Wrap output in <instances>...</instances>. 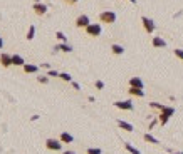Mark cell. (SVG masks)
I'll use <instances>...</instances> for the list:
<instances>
[{
    "label": "cell",
    "instance_id": "32",
    "mask_svg": "<svg viewBox=\"0 0 183 154\" xmlns=\"http://www.w3.org/2000/svg\"><path fill=\"white\" fill-rule=\"evenodd\" d=\"M62 154H76V152H74V151H64Z\"/></svg>",
    "mask_w": 183,
    "mask_h": 154
},
{
    "label": "cell",
    "instance_id": "18",
    "mask_svg": "<svg viewBox=\"0 0 183 154\" xmlns=\"http://www.w3.org/2000/svg\"><path fill=\"white\" fill-rule=\"evenodd\" d=\"M111 50H113L114 55H123V54H124V47L119 45V44H113V45H111Z\"/></svg>",
    "mask_w": 183,
    "mask_h": 154
},
{
    "label": "cell",
    "instance_id": "19",
    "mask_svg": "<svg viewBox=\"0 0 183 154\" xmlns=\"http://www.w3.org/2000/svg\"><path fill=\"white\" fill-rule=\"evenodd\" d=\"M124 149H126L128 152H131V154H141L139 152V149H136L131 142H124Z\"/></svg>",
    "mask_w": 183,
    "mask_h": 154
},
{
    "label": "cell",
    "instance_id": "26",
    "mask_svg": "<svg viewBox=\"0 0 183 154\" xmlns=\"http://www.w3.org/2000/svg\"><path fill=\"white\" fill-rule=\"evenodd\" d=\"M47 75H49V77H59V75H61V72H57V70H54V69H49Z\"/></svg>",
    "mask_w": 183,
    "mask_h": 154
},
{
    "label": "cell",
    "instance_id": "20",
    "mask_svg": "<svg viewBox=\"0 0 183 154\" xmlns=\"http://www.w3.org/2000/svg\"><path fill=\"white\" fill-rule=\"evenodd\" d=\"M34 37H35V25H29V30H27L25 38H27V40H32Z\"/></svg>",
    "mask_w": 183,
    "mask_h": 154
},
{
    "label": "cell",
    "instance_id": "14",
    "mask_svg": "<svg viewBox=\"0 0 183 154\" xmlns=\"http://www.w3.org/2000/svg\"><path fill=\"white\" fill-rule=\"evenodd\" d=\"M57 50H62V52H72V47L67 44V42H61L59 45H56V47H54V52H57Z\"/></svg>",
    "mask_w": 183,
    "mask_h": 154
},
{
    "label": "cell",
    "instance_id": "17",
    "mask_svg": "<svg viewBox=\"0 0 183 154\" xmlns=\"http://www.w3.org/2000/svg\"><path fill=\"white\" fill-rule=\"evenodd\" d=\"M128 92L131 95H136V97H144V90L143 89H138V87H129Z\"/></svg>",
    "mask_w": 183,
    "mask_h": 154
},
{
    "label": "cell",
    "instance_id": "21",
    "mask_svg": "<svg viewBox=\"0 0 183 154\" xmlns=\"http://www.w3.org/2000/svg\"><path fill=\"white\" fill-rule=\"evenodd\" d=\"M144 141H146V142H151V144H160V141H158V139H156L155 136H151L150 132L144 134Z\"/></svg>",
    "mask_w": 183,
    "mask_h": 154
},
{
    "label": "cell",
    "instance_id": "24",
    "mask_svg": "<svg viewBox=\"0 0 183 154\" xmlns=\"http://www.w3.org/2000/svg\"><path fill=\"white\" fill-rule=\"evenodd\" d=\"M103 151H101L99 147H89L88 151H86V154H101Z\"/></svg>",
    "mask_w": 183,
    "mask_h": 154
},
{
    "label": "cell",
    "instance_id": "30",
    "mask_svg": "<svg viewBox=\"0 0 183 154\" xmlns=\"http://www.w3.org/2000/svg\"><path fill=\"white\" fill-rule=\"evenodd\" d=\"M71 84H72V87H74L76 90H81V85H79L78 82H74V80H72V82H71Z\"/></svg>",
    "mask_w": 183,
    "mask_h": 154
},
{
    "label": "cell",
    "instance_id": "11",
    "mask_svg": "<svg viewBox=\"0 0 183 154\" xmlns=\"http://www.w3.org/2000/svg\"><path fill=\"white\" fill-rule=\"evenodd\" d=\"M12 65L24 67V65H25V60H24V57H22V55H19V54H13V55H12Z\"/></svg>",
    "mask_w": 183,
    "mask_h": 154
},
{
    "label": "cell",
    "instance_id": "2",
    "mask_svg": "<svg viewBox=\"0 0 183 154\" xmlns=\"http://www.w3.org/2000/svg\"><path fill=\"white\" fill-rule=\"evenodd\" d=\"M173 114H175V109H173V107H166V105H165V107L161 109L160 119H158V121H160V124H161V126H165V124L168 122V119H170V117H171Z\"/></svg>",
    "mask_w": 183,
    "mask_h": 154
},
{
    "label": "cell",
    "instance_id": "10",
    "mask_svg": "<svg viewBox=\"0 0 183 154\" xmlns=\"http://www.w3.org/2000/svg\"><path fill=\"white\" fill-rule=\"evenodd\" d=\"M0 64H2V67H10L12 65V55L10 54H0Z\"/></svg>",
    "mask_w": 183,
    "mask_h": 154
},
{
    "label": "cell",
    "instance_id": "13",
    "mask_svg": "<svg viewBox=\"0 0 183 154\" xmlns=\"http://www.w3.org/2000/svg\"><path fill=\"white\" fill-rule=\"evenodd\" d=\"M24 72L25 74H35V72H39V65H34V64H25L22 67Z\"/></svg>",
    "mask_w": 183,
    "mask_h": 154
},
{
    "label": "cell",
    "instance_id": "22",
    "mask_svg": "<svg viewBox=\"0 0 183 154\" xmlns=\"http://www.w3.org/2000/svg\"><path fill=\"white\" fill-rule=\"evenodd\" d=\"M59 79H62L64 82H72V77H71V74H67V72H61Z\"/></svg>",
    "mask_w": 183,
    "mask_h": 154
},
{
    "label": "cell",
    "instance_id": "28",
    "mask_svg": "<svg viewBox=\"0 0 183 154\" xmlns=\"http://www.w3.org/2000/svg\"><path fill=\"white\" fill-rule=\"evenodd\" d=\"M173 52H175V55L178 57V59H180V60H183V49H175Z\"/></svg>",
    "mask_w": 183,
    "mask_h": 154
},
{
    "label": "cell",
    "instance_id": "7",
    "mask_svg": "<svg viewBox=\"0 0 183 154\" xmlns=\"http://www.w3.org/2000/svg\"><path fill=\"white\" fill-rule=\"evenodd\" d=\"M91 23V20H89V17L86 15V13H83V15H79L78 18H76V27L78 28H86Z\"/></svg>",
    "mask_w": 183,
    "mask_h": 154
},
{
    "label": "cell",
    "instance_id": "25",
    "mask_svg": "<svg viewBox=\"0 0 183 154\" xmlns=\"http://www.w3.org/2000/svg\"><path fill=\"white\" fill-rule=\"evenodd\" d=\"M37 82L47 84V82H49V75H39V77H37Z\"/></svg>",
    "mask_w": 183,
    "mask_h": 154
},
{
    "label": "cell",
    "instance_id": "6",
    "mask_svg": "<svg viewBox=\"0 0 183 154\" xmlns=\"http://www.w3.org/2000/svg\"><path fill=\"white\" fill-rule=\"evenodd\" d=\"M141 23H143V27H144V30H146V33H153L155 32V22L151 20V18H148V17H141Z\"/></svg>",
    "mask_w": 183,
    "mask_h": 154
},
{
    "label": "cell",
    "instance_id": "9",
    "mask_svg": "<svg viewBox=\"0 0 183 154\" xmlns=\"http://www.w3.org/2000/svg\"><path fill=\"white\" fill-rule=\"evenodd\" d=\"M151 44H153L155 49H163V47H166V40L163 37H153Z\"/></svg>",
    "mask_w": 183,
    "mask_h": 154
},
{
    "label": "cell",
    "instance_id": "16",
    "mask_svg": "<svg viewBox=\"0 0 183 154\" xmlns=\"http://www.w3.org/2000/svg\"><path fill=\"white\" fill-rule=\"evenodd\" d=\"M59 139H61V142H62V144H69V142L74 141L72 134H69V132H62L61 136H59Z\"/></svg>",
    "mask_w": 183,
    "mask_h": 154
},
{
    "label": "cell",
    "instance_id": "1",
    "mask_svg": "<svg viewBox=\"0 0 183 154\" xmlns=\"http://www.w3.org/2000/svg\"><path fill=\"white\" fill-rule=\"evenodd\" d=\"M99 22L101 23H114L116 22V13L113 10H103L99 13Z\"/></svg>",
    "mask_w": 183,
    "mask_h": 154
},
{
    "label": "cell",
    "instance_id": "15",
    "mask_svg": "<svg viewBox=\"0 0 183 154\" xmlns=\"http://www.w3.org/2000/svg\"><path fill=\"white\" fill-rule=\"evenodd\" d=\"M118 126L121 127L123 131H126V132H133V131H134V127L131 126V124H129V122H126V121H121V119H119V121H118Z\"/></svg>",
    "mask_w": 183,
    "mask_h": 154
},
{
    "label": "cell",
    "instance_id": "31",
    "mask_svg": "<svg viewBox=\"0 0 183 154\" xmlns=\"http://www.w3.org/2000/svg\"><path fill=\"white\" fill-rule=\"evenodd\" d=\"M66 3H69V5H74V3H78L79 0H64Z\"/></svg>",
    "mask_w": 183,
    "mask_h": 154
},
{
    "label": "cell",
    "instance_id": "8",
    "mask_svg": "<svg viewBox=\"0 0 183 154\" xmlns=\"http://www.w3.org/2000/svg\"><path fill=\"white\" fill-rule=\"evenodd\" d=\"M114 107L123 109V110H133V102L131 100H116V102H114Z\"/></svg>",
    "mask_w": 183,
    "mask_h": 154
},
{
    "label": "cell",
    "instance_id": "23",
    "mask_svg": "<svg viewBox=\"0 0 183 154\" xmlns=\"http://www.w3.org/2000/svg\"><path fill=\"white\" fill-rule=\"evenodd\" d=\"M56 38H57L59 42H67V37L64 35V32H61V30L56 32Z\"/></svg>",
    "mask_w": 183,
    "mask_h": 154
},
{
    "label": "cell",
    "instance_id": "27",
    "mask_svg": "<svg viewBox=\"0 0 183 154\" xmlns=\"http://www.w3.org/2000/svg\"><path fill=\"white\" fill-rule=\"evenodd\" d=\"M94 85H96V89H98V90H103L104 89V82H103V80H96Z\"/></svg>",
    "mask_w": 183,
    "mask_h": 154
},
{
    "label": "cell",
    "instance_id": "29",
    "mask_svg": "<svg viewBox=\"0 0 183 154\" xmlns=\"http://www.w3.org/2000/svg\"><path fill=\"white\" fill-rule=\"evenodd\" d=\"M150 107H153V109H160V110H161L163 107H165V105H161V104H158V102H151V104H150Z\"/></svg>",
    "mask_w": 183,
    "mask_h": 154
},
{
    "label": "cell",
    "instance_id": "3",
    "mask_svg": "<svg viewBox=\"0 0 183 154\" xmlns=\"http://www.w3.org/2000/svg\"><path fill=\"white\" fill-rule=\"evenodd\" d=\"M84 30L89 37H99L101 32H103V28H101V23H89Z\"/></svg>",
    "mask_w": 183,
    "mask_h": 154
},
{
    "label": "cell",
    "instance_id": "34",
    "mask_svg": "<svg viewBox=\"0 0 183 154\" xmlns=\"http://www.w3.org/2000/svg\"><path fill=\"white\" fill-rule=\"evenodd\" d=\"M173 154H183V152H173Z\"/></svg>",
    "mask_w": 183,
    "mask_h": 154
},
{
    "label": "cell",
    "instance_id": "33",
    "mask_svg": "<svg viewBox=\"0 0 183 154\" xmlns=\"http://www.w3.org/2000/svg\"><path fill=\"white\" fill-rule=\"evenodd\" d=\"M2 47H3V38L0 37V49H2Z\"/></svg>",
    "mask_w": 183,
    "mask_h": 154
},
{
    "label": "cell",
    "instance_id": "12",
    "mask_svg": "<svg viewBox=\"0 0 183 154\" xmlns=\"http://www.w3.org/2000/svg\"><path fill=\"white\" fill-rule=\"evenodd\" d=\"M129 87L143 89V87H144V84H143V80L139 79V77H131V79H129Z\"/></svg>",
    "mask_w": 183,
    "mask_h": 154
},
{
    "label": "cell",
    "instance_id": "5",
    "mask_svg": "<svg viewBox=\"0 0 183 154\" xmlns=\"http://www.w3.org/2000/svg\"><path fill=\"white\" fill-rule=\"evenodd\" d=\"M46 147L49 149V151H61L62 142H61V139H47V141H46Z\"/></svg>",
    "mask_w": 183,
    "mask_h": 154
},
{
    "label": "cell",
    "instance_id": "4",
    "mask_svg": "<svg viewBox=\"0 0 183 154\" xmlns=\"http://www.w3.org/2000/svg\"><path fill=\"white\" fill-rule=\"evenodd\" d=\"M32 10L35 12V15L42 17V15H46V13H47V10H49V7H47L46 3H42V2H35V3L32 5Z\"/></svg>",
    "mask_w": 183,
    "mask_h": 154
}]
</instances>
